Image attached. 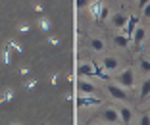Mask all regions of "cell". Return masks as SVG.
<instances>
[{
  "instance_id": "1",
  "label": "cell",
  "mask_w": 150,
  "mask_h": 125,
  "mask_svg": "<svg viewBox=\"0 0 150 125\" xmlns=\"http://www.w3.org/2000/svg\"><path fill=\"white\" fill-rule=\"evenodd\" d=\"M114 83L119 87H123V89H127V90H133L137 87V69L135 67H125V69L117 71L114 77Z\"/></svg>"
},
{
  "instance_id": "2",
  "label": "cell",
  "mask_w": 150,
  "mask_h": 125,
  "mask_svg": "<svg viewBox=\"0 0 150 125\" xmlns=\"http://www.w3.org/2000/svg\"><path fill=\"white\" fill-rule=\"evenodd\" d=\"M98 66L102 67V71L106 73V75H115L117 71H121V60L117 56H110V54L104 56Z\"/></svg>"
},
{
  "instance_id": "3",
  "label": "cell",
  "mask_w": 150,
  "mask_h": 125,
  "mask_svg": "<svg viewBox=\"0 0 150 125\" xmlns=\"http://www.w3.org/2000/svg\"><path fill=\"white\" fill-rule=\"evenodd\" d=\"M106 90H108V94H110L114 100H117V102H121V104H127V100H129V90L127 89H123V87H119V85H115V83H110V85L106 87Z\"/></svg>"
},
{
  "instance_id": "4",
  "label": "cell",
  "mask_w": 150,
  "mask_h": 125,
  "mask_svg": "<svg viewBox=\"0 0 150 125\" xmlns=\"http://www.w3.org/2000/svg\"><path fill=\"white\" fill-rule=\"evenodd\" d=\"M100 119L102 123L106 125H119L121 123V119H119V112L115 106H106L104 110L100 112Z\"/></svg>"
},
{
  "instance_id": "5",
  "label": "cell",
  "mask_w": 150,
  "mask_h": 125,
  "mask_svg": "<svg viewBox=\"0 0 150 125\" xmlns=\"http://www.w3.org/2000/svg\"><path fill=\"white\" fill-rule=\"evenodd\" d=\"M127 19L129 16L123 12H115V13H110V18H108V23H110V27L114 29V31H123L125 25H127Z\"/></svg>"
},
{
  "instance_id": "6",
  "label": "cell",
  "mask_w": 150,
  "mask_h": 125,
  "mask_svg": "<svg viewBox=\"0 0 150 125\" xmlns=\"http://www.w3.org/2000/svg\"><path fill=\"white\" fill-rule=\"evenodd\" d=\"M77 89H79V94H88V96H96V93H98L96 85L88 77H81L79 83H77Z\"/></svg>"
},
{
  "instance_id": "7",
  "label": "cell",
  "mask_w": 150,
  "mask_h": 125,
  "mask_svg": "<svg viewBox=\"0 0 150 125\" xmlns=\"http://www.w3.org/2000/svg\"><path fill=\"white\" fill-rule=\"evenodd\" d=\"M117 112H119V119H121V123H123V125H133V121H135V110H133L129 104H121V106H117Z\"/></svg>"
},
{
  "instance_id": "8",
  "label": "cell",
  "mask_w": 150,
  "mask_h": 125,
  "mask_svg": "<svg viewBox=\"0 0 150 125\" xmlns=\"http://www.w3.org/2000/svg\"><path fill=\"white\" fill-rule=\"evenodd\" d=\"M146 35H148V31H146V27L144 25H139L137 29H135V33L131 35V42L135 48H141L142 44H144V40H146Z\"/></svg>"
},
{
  "instance_id": "9",
  "label": "cell",
  "mask_w": 150,
  "mask_h": 125,
  "mask_svg": "<svg viewBox=\"0 0 150 125\" xmlns=\"http://www.w3.org/2000/svg\"><path fill=\"white\" fill-rule=\"evenodd\" d=\"M102 100L98 96H88V94H79L77 96V106L79 108H94V106H100Z\"/></svg>"
},
{
  "instance_id": "10",
  "label": "cell",
  "mask_w": 150,
  "mask_h": 125,
  "mask_svg": "<svg viewBox=\"0 0 150 125\" xmlns=\"http://www.w3.org/2000/svg\"><path fill=\"white\" fill-rule=\"evenodd\" d=\"M102 8H104V2H102V0H91V4L87 6L88 13H91V18L96 19V21H98V18H100Z\"/></svg>"
},
{
  "instance_id": "11",
  "label": "cell",
  "mask_w": 150,
  "mask_h": 125,
  "mask_svg": "<svg viewBox=\"0 0 150 125\" xmlns=\"http://www.w3.org/2000/svg\"><path fill=\"white\" fill-rule=\"evenodd\" d=\"M88 46H91V50H93V52L100 54V52H104V50H106V40L100 39V37H93V39L88 40Z\"/></svg>"
},
{
  "instance_id": "12",
  "label": "cell",
  "mask_w": 150,
  "mask_h": 125,
  "mask_svg": "<svg viewBox=\"0 0 150 125\" xmlns=\"http://www.w3.org/2000/svg\"><path fill=\"white\" fill-rule=\"evenodd\" d=\"M139 25H141V23H139V18H137V16H129L127 25H125V29H123L121 33H123V35H127L129 39H131V35L135 33V29H137Z\"/></svg>"
},
{
  "instance_id": "13",
  "label": "cell",
  "mask_w": 150,
  "mask_h": 125,
  "mask_svg": "<svg viewBox=\"0 0 150 125\" xmlns=\"http://www.w3.org/2000/svg\"><path fill=\"white\" fill-rule=\"evenodd\" d=\"M37 27H39L42 33L48 35V33L52 31V21H50V18H46V16H40V18L37 19Z\"/></svg>"
},
{
  "instance_id": "14",
  "label": "cell",
  "mask_w": 150,
  "mask_h": 125,
  "mask_svg": "<svg viewBox=\"0 0 150 125\" xmlns=\"http://www.w3.org/2000/svg\"><path fill=\"white\" fill-rule=\"evenodd\" d=\"M129 42H131V39H129L127 35H123V33H115L114 35V44L117 46V48H127Z\"/></svg>"
},
{
  "instance_id": "15",
  "label": "cell",
  "mask_w": 150,
  "mask_h": 125,
  "mask_svg": "<svg viewBox=\"0 0 150 125\" xmlns=\"http://www.w3.org/2000/svg\"><path fill=\"white\" fill-rule=\"evenodd\" d=\"M0 58H2V64H4V66H12L13 54H12V50H10L8 44L2 46V50H0Z\"/></svg>"
},
{
  "instance_id": "16",
  "label": "cell",
  "mask_w": 150,
  "mask_h": 125,
  "mask_svg": "<svg viewBox=\"0 0 150 125\" xmlns=\"http://www.w3.org/2000/svg\"><path fill=\"white\" fill-rule=\"evenodd\" d=\"M139 96H141V100H146V98L150 96V77L142 79L141 89H139Z\"/></svg>"
},
{
  "instance_id": "17",
  "label": "cell",
  "mask_w": 150,
  "mask_h": 125,
  "mask_svg": "<svg viewBox=\"0 0 150 125\" xmlns=\"http://www.w3.org/2000/svg\"><path fill=\"white\" fill-rule=\"evenodd\" d=\"M139 73H141L142 77H150V60L148 58H141L139 60Z\"/></svg>"
},
{
  "instance_id": "18",
  "label": "cell",
  "mask_w": 150,
  "mask_h": 125,
  "mask_svg": "<svg viewBox=\"0 0 150 125\" xmlns=\"http://www.w3.org/2000/svg\"><path fill=\"white\" fill-rule=\"evenodd\" d=\"M13 96H16V93H13V89H4V90H0V106L2 104H8L13 100Z\"/></svg>"
},
{
  "instance_id": "19",
  "label": "cell",
  "mask_w": 150,
  "mask_h": 125,
  "mask_svg": "<svg viewBox=\"0 0 150 125\" xmlns=\"http://www.w3.org/2000/svg\"><path fill=\"white\" fill-rule=\"evenodd\" d=\"M37 85H39V79H35V77H27V79L23 81V89H25V90L37 89Z\"/></svg>"
},
{
  "instance_id": "20",
  "label": "cell",
  "mask_w": 150,
  "mask_h": 125,
  "mask_svg": "<svg viewBox=\"0 0 150 125\" xmlns=\"http://www.w3.org/2000/svg\"><path fill=\"white\" fill-rule=\"evenodd\" d=\"M6 44L10 46V50H12V52H16V54H23V46L19 44L18 40H13V39H10L8 42H6Z\"/></svg>"
},
{
  "instance_id": "21",
  "label": "cell",
  "mask_w": 150,
  "mask_h": 125,
  "mask_svg": "<svg viewBox=\"0 0 150 125\" xmlns=\"http://www.w3.org/2000/svg\"><path fill=\"white\" fill-rule=\"evenodd\" d=\"M29 31H31V25H29V23H18V33H21V35H27Z\"/></svg>"
},
{
  "instance_id": "22",
  "label": "cell",
  "mask_w": 150,
  "mask_h": 125,
  "mask_svg": "<svg viewBox=\"0 0 150 125\" xmlns=\"http://www.w3.org/2000/svg\"><path fill=\"white\" fill-rule=\"evenodd\" d=\"M137 125H150V114H148V112L141 114V117H139V123H137Z\"/></svg>"
},
{
  "instance_id": "23",
  "label": "cell",
  "mask_w": 150,
  "mask_h": 125,
  "mask_svg": "<svg viewBox=\"0 0 150 125\" xmlns=\"http://www.w3.org/2000/svg\"><path fill=\"white\" fill-rule=\"evenodd\" d=\"M108 18H110V8L104 4V8H102V12H100V18H98V21H104V19H108Z\"/></svg>"
},
{
  "instance_id": "24",
  "label": "cell",
  "mask_w": 150,
  "mask_h": 125,
  "mask_svg": "<svg viewBox=\"0 0 150 125\" xmlns=\"http://www.w3.org/2000/svg\"><path fill=\"white\" fill-rule=\"evenodd\" d=\"M46 42H48L50 46H60V42H62V40L58 39V37H54V35H48V39H46Z\"/></svg>"
},
{
  "instance_id": "25",
  "label": "cell",
  "mask_w": 150,
  "mask_h": 125,
  "mask_svg": "<svg viewBox=\"0 0 150 125\" xmlns=\"http://www.w3.org/2000/svg\"><path fill=\"white\" fill-rule=\"evenodd\" d=\"M88 4H91V0H75V6H77V10H83V8H87Z\"/></svg>"
},
{
  "instance_id": "26",
  "label": "cell",
  "mask_w": 150,
  "mask_h": 125,
  "mask_svg": "<svg viewBox=\"0 0 150 125\" xmlns=\"http://www.w3.org/2000/svg\"><path fill=\"white\" fill-rule=\"evenodd\" d=\"M29 73H31L29 66H23V67H19V75H21L23 79H27V77H29Z\"/></svg>"
},
{
  "instance_id": "27",
  "label": "cell",
  "mask_w": 150,
  "mask_h": 125,
  "mask_svg": "<svg viewBox=\"0 0 150 125\" xmlns=\"http://www.w3.org/2000/svg\"><path fill=\"white\" fill-rule=\"evenodd\" d=\"M58 81H60V73H58V71H54L52 75H50V85H54V87H56V85H58Z\"/></svg>"
},
{
  "instance_id": "28",
  "label": "cell",
  "mask_w": 150,
  "mask_h": 125,
  "mask_svg": "<svg viewBox=\"0 0 150 125\" xmlns=\"http://www.w3.org/2000/svg\"><path fill=\"white\" fill-rule=\"evenodd\" d=\"M141 12H142V18H150V2H148L146 6H142Z\"/></svg>"
},
{
  "instance_id": "29",
  "label": "cell",
  "mask_w": 150,
  "mask_h": 125,
  "mask_svg": "<svg viewBox=\"0 0 150 125\" xmlns=\"http://www.w3.org/2000/svg\"><path fill=\"white\" fill-rule=\"evenodd\" d=\"M35 12H39V13L42 12V4H35Z\"/></svg>"
},
{
  "instance_id": "30",
  "label": "cell",
  "mask_w": 150,
  "mask_h": 125,
  "mask_svg": "<svg viewBox=\"0 0 150 125\" xmlns=\"http://www.w3.org/2000/svg\"><path fill=\"white\" fill-rule=\"evenodd\" d=\"M148 2H150V0H139V4H141V8H142V6H146Z\"/></svg>"
},
{
  "instance_id": "31",
  "label": "cell",
  "mask_w": 150,
  "mask_h": 125,
  "mask_svg": "<svg viewBox=\"0 0 150 125\" xmlns=\"http://www.w3.org/2000/svg\"><path fill=\"white\" fill-rule=\"evenodd\" d=\"M8 125H23L21 121H12V123H8Z\"/></svg>"
},
{
  "instance_id": "32",
  "label": "cell",
  "mask_w": 150,
  "mask_h": 125,
  "mask_svg": "<svg viewBox=\"0 0 150 125\" xmlns=\"http://www.w3.org/2000/svg\"><path fill=\"white\" fill-rule=\"evenodd\" d=\"M42 125H50V123H42Z\"/></svg>"
},
{
  "instance_id": "33",
  "label": "cell",
  "mask_w": 150,
  "mask_h": 125,
  "mask_svg": "<svg viewBox=\"0 0 150 125\" xmlns=\"http://www.w3.org/2000/svg\"><path fill=\"white\" fill-rule=\"evenodd\" d=\"M93 125H98V123H93Z\"/></svg>"
},
{
  "instance_id": "34",
  "label": "cell",
  "mask_w": 150,
  "mask_h": 125,
  "mask_svg": "<svg viewBox=\"0 0 150 125\" xmlns=\"http://www.w3.org/2000/svg\"><path fill=\"white\" fill-rule=\"evenodd\" d=\"M39 2H42V0H39Z\"/></svg>"
}]
</instances>
